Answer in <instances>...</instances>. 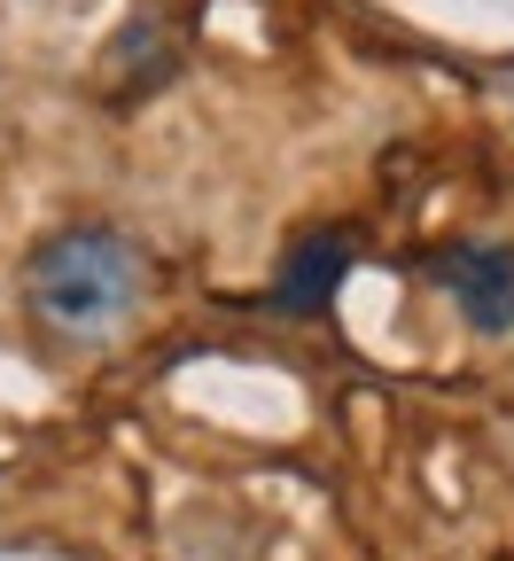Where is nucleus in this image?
I'll use <instances>...</instances> for the list:
<instances>
[{
	"mask_svg": "<svg viewBox=\"0 0 514 561\" xmlns=\"http://www.w3.org/2000/svg\"><path fill=\"white\" fill-rule=\"evenodd\" d=\"M335 273H343V242H335V234H328V242H305L297 265H288V289H281V297H288V305H312V297L335 289Z\"/></svg>",
	"mask_w": 514,
	"mask_h": 561,
	"instance_id": "7ed1b4c3",
	"label": "nucleus"
},
{
	"mask_svg": "<svg viewBox=\"0 0 514 561\" xmlns=\"http://www.w3.org/2000/svg\"><path fill=\"white\" fill-rule=\"evenodd\" d=\"M445 289L460 297V312L483 335L514 328V250H453L445 257Z\"/></svg>",
	"mask_w": 514,
	"mask_h": 561,
	"instance_id": "f03ea898",
	"label": "nucleus"
},
{
	"mask_svg": "<svg viewBox=\"0 0 514 561\" xmlns=\"http://www.w3.org/2000/svg\"><path fill=\"white\" fill-rule=\"evenodd\" d=\"M32 305L62 335H110L140 305V250L110 227H62L32 257Z\"/></svg>",
	"mask_w": 514,
	"mask_h": 561,
	"instance_id": "f257e3e1",
	"label": "nucleus"
}]
</instances>
